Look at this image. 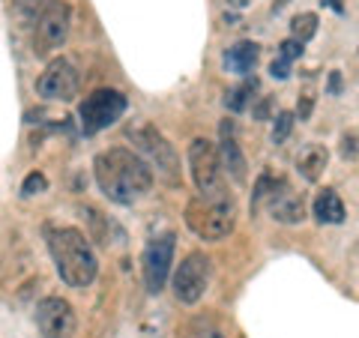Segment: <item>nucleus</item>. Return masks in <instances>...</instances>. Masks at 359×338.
<instances>
[{"instance_id":"nucleus-21","label":"nucleus","mask_w":359,"mask_h":338,"mask_svg":"<svg viewBox=\"0 0 359 338\" xmlns=\"http://www.w3.org/2000/svg\"><path fill=\"white\" fill-rule=\"evenodd\" d=\"M48 189V180H45L42 171H33L25 177V183H21V195L25 198H33V195H42V191Z\"/></svg>"},{"instance_id":"nucleus-6","label":"nucleus","mask_w":359,"mask_h":338,"mask_svg":"<svg viewBox=\"0 0 359 338\" xmlns=\"http://www.w3.org/2000/svg\"><path fill=\"white\" fill-rule=\"evenodd\" d=\"M129 99L123 90L114 87H99L93 93H87L78 105V126L84 135H99L102 129L114 126V123L126 114Z\"/></svg>"},{"instance_id":"nucleus-20","label":"nucleus","mask_w":359,"mask_h":338,"mask_svg":"<svg viewBox=\"0 0 359 338\" xmlns=\"http://www.w3.org/2000/svg\"><path fill=\"white\" fill-rule=\"evenodd\" d=\"M290 129H294V114L290 111H278L273 123V144H285Z\"/></svg>"},{"instance_id":"nucleus-27","label":"nucleus","mask_w":359,"mask_h":338,"mask_svg":"<svg viewBox=\"0 0 359 338\" xmlns=\"http://www.w3.org/2000/svg\"><path fill=\"white\" fill-rule=\"evenodd\" d=\"M255 117L257 120H269V99H264V102L255 108Z\"/></svg>"},{"instance_id":"nucleus-26","label":"nucleus","mask_w":359,"mask_h":338,"mask_svg":"<svg viewBox=\"0 0 359 338\" xmlns=\"http://www.w3.org/2000/svg\"><path fill=\"white\" fill-rule=\"evenodd\" d=\"M330 93H335V96L341 93V75H339V72L330 75Z\"/></svg>"},{"instance_id":"nucleus-3","label":"nucleus","mask_w":359,"mask_h":338,"mask_svg":"<svg viewBox=\"0 0 359 338\" xmlns=\"http://www.w3.org/2000/svg\"><path fill=\"white\" fill-rule=\"evenodd\" d=\"M186 228L204 243L228 240L237 228V201L231 191H222L216 198H195L186 207Z\"/></svg>"},{"instance_id":"nucleus-7","label":"nucleus","mask_w":359,"mask_h":338,"mask_svg":"<svg viewBox=\"0 0 359 338\" xmlns=\"http://www.w3.org/2000/svg\"><path fill=\"white\" fill-rule=\"evenodd\" d=\"M210 278H212V261L204 252H189L171 276V290L177 302H183V306L201 302V297L210 288Z\"/></svg>"},{"instance_id":"nucleus-4","label":"nucleus","mask_w":359,"mask_h":338,"mask_svg":"<svg viewBox=\"0 0 359 338\" xmlns=\"http://www.w3.org/2000/svg\"><path fill=\"white\" fill-rule=\"evenodd\" d=\"M269 210V216L282 224H299L306 219V201L287 186L285 177H273V174H261L252 191V210L264 207Z\"/></svg>"},{"instance_id":"nucleus-5","label":"nucleus","mask_w":359,"mask_h":338,"mask_svg":"<svg viewBox=\"0 0 359 338\" xmlns=\"http://www.w3.org/2000/svg\"><path fill=\"white\" fill-rule=\"evenodd\" d=\"M126 138L135 144V153L147 162L153 171H159L168 183H180V159H177V150L174 144L165 138V135L150 126V123H132L126 129Z\"/></svg>"},{"instance_id":"nucleus-11","label":"nucleus","mask_w":359,"mask_h":338,"mask_svg":"<svg viewBox=\"0 0 359 338\" xmlns=\"http://www.w3.org/2000/svg\"><path fill=\"white\" fill-rule=\"evenodd\" d=\"M78 90H81V72L66 58H54L36 81V93L51 102H72Z\"/></svg>"},{"instance_id":"nucleus-19","label":"nucleus","mask_w":359,"mask_h":338,"mask_svg":"<svg viewBox=\"0 0 359 338\" xmlns=\"http://www.w3.org/2000/svg\"><path fill=\"white\" fill-rule=\"evenodd\" d=\"M51 4L54 0H15V9H18V15H25L27 21H36Z\"/></svg>"},{"instance_id":"nucleus-30","label":"nucleus","mask_w":359,"mask_h":338,"mask_svg":"<svg viewBox=\"0 0 359 338\" xmlns=\"http://www.w3.org/2000/svg\"><path fill=\"white\" fill-rule=\"evenodd\" d=\"M287 4H290V0H273V13H282Z\"/></svg>"},{"instance_id":"nucleus-24","label":"nucleus","mask_w":359,"mask_h":338,"mask_svg":"<svg viewBox=\"0 0 359 338\" xmlns=\"http://www.w3.org/2000/svg\"><path fill=\"white\" fill-rule=\"evenodd\" d=\"M278 48H282L278 54H282V58H287L290 63L302 58V42H297V39H285L282 45H278Z\"/></svg>"},{"instance_id":"nucleus-15","label":"nucleus","mask_w":359,"mask_h":338,"mask_svg":"<svg viewBox=\"0 0 359 338\" xmlns=\"http://www.w3.org/2000/svg\"><path fill=\"white\" fill-rule=\"evenodd\" d=\"M327 165H330V150L323 144H309L297 159V171L306 183H318L323 171H327Z\"/></svg>"},{"instance_id":"nucleus-23","label":"nucleus","mask_w":359,"mask_h":338,"mask_svg":"<svg viewBox=\"0 0 359 338\" xmlns=\"http://www.w3.org/2000/svg\"><path fill=\"white\" fill-rule=\"evenodd\" d=\"M290 66H294V63H290L287 58H282V54H278V58H276L273 63H269V75L278 78V81H285V78L290 75Z\"/></svg>"},{"instance_id":"nucleus-12","label":"nucleus","mask_w":359,"mask_h":338,"mask_svg":"<svg viewBox=\"0 0 359 338\" xmlns=\"http://www.w3.org/2000/svg\"><path fill=\"white\" fill-rule=\"evenodd\" d=\"M36 326L42 338H75L78 318L69 299L63 297H45L36 306Z\"/></svg>"},{"instance_id":"nucleus-16","label":"nucleus","mask_w":359,"mask_h":338,"mask_svg":"<svg viewBox=\"0 0 359 338\" xmlns=\"http://www.w3.org/2000/svg\"><path fill=\"white\" fill-rule=\"evenodd\" d=\"M314 219L320 224H341L347 219V210H344V201L339 198L335 189H320L314 195Z\"/></svg>"},{"instance_id":"nucleus-10","label":"nucleus","mask_w":359,"mask_h":338,"mask_svg":"<svg viewBox=\"0 0 359 338\" xmlns=\"http://www.w3.org/2000/svg\"><path fill=\"white\" fill-rule=\"evenodd\" d=\"M69 27H72V9L66 6L63 0H54V4L36 18V30H33V54H36V58H48V54H54L66 39H69Z\"/></svg>"},{"instance_id":"nucleus-14","label":"nucleus","mask_w":359,"mask_h":338,"mask_svg":"<svg viewBox=\"0 0 359 338\" xmlns=\"http://www.w3.org/2000/svg\"><path fill=\"white\" fill-rule=\"evenodd\" d=\"M257 60H261V45L252 42V39H243L237 45H231V48L224 51V58H222L224 69L233 72V75H249V72H255Z\"/></svg>"},{"instance_id":"nucleus-29","label":"nucleus","mask_w":359,"mask_h":338,"mask_svg":"<svg viewBox=\"0 0 359 338\" xmlns=\"http://www.w3.org/2000/svg\"><path fill=\"white\" fill-rule=\"evenodd\" d=\"M249 4H252V0H228V6H233V9H245Z\"/></svg>"},{"instance_id":"nucleus-1","label":"nucleus","mask_w":359,"mask_h":338,"mask_svg":"<svg viewBox=\"0 0 359 338\" xmlns=\"http://www.w3.org/2000/svg\"><path fill=\"white\" fill-rule=\"evenodd\" d=\"M93 177L99 191L120 207H132L141 198H147L156 180L153 168L129 147H111L96 153Z\"/></svg>"},{"instance_id":"nucleus-2","label":"nucleus","mask_w":359,"mask_h":338,"mask_svg":"<svg viewBox=\"0 0 359 338\" xmlns=\"http://www.w3.org/2000/svg\"><path fill=\"white\" fill-rule=\"evenodd\" d=\"M45 243H48L51 261L57 276L75 290H84L99 276V257L90 245V236L72 224H48L45 228Z\"/></svg>"},{"instance_id":"nucleus-22","label":"nucleus","mask_w":359,"mask_h":338,"mask_svg":"<svg viewBox=\"0 0 359 338\" xmlns=\"http://www.w3.org/2000/svg\"><path fill=\"white\" fill-rule=\"evenodd\" d=\"M192 338H228V335H224L222 326H216L212 320H198L192 326Z\"/></svg>"},{"instance_id":"nucleus-18","label":"nucleus","mask_w":359,"mask_h":338,"mask_svg":"<svg viewBox=\"0 0 359 338\" xmlns=\"http://www.w3.org/2000/svg\"><path fill=\"white\" fill-rule=\"evenodd\" d=\"M314 33H318V15L314 13H299L294 21H290V39L306 45L309 39H314Z\"/></svg>"},{"instance_id":"nucleus-17","label":"nucleus","mask_w":359,"mask_h":338,"mask_svg":"<svg viewBox=\"0 0 359 338\" xmlns=\"http://www.w3.org/2000/svg\"><path fill=\"white\" fill-rule=\"evenodd\" d=\"M255 93H257V81H255V78H245L243 84L231 87L228 93H224V108L233 111V114H243V111L252 105Z\"/></svg>"},{"instance_id":"nucleus-13","label":"nucleus","mask_w":359,"mask_h":338,"mask_svg":"<svg viewBox=\"0 0 359 338\" xmlns=\"http://www.w3.org/2000/svg\"><path fill=\"white\" fill-rule=\"evenodd\" d=\"M219 165H222V171L224 174H231L237 183H245V156L240 150V141H237V132H233V123L231 120H224L222 123V129H219Z\"/></svg>"},{"instance_id":"nucleus-9","label":"nucleus","mask_w":359,"mask_h":338,"mask_svg":"<svg viewBox=\"0 0 359 338\" xmlns=\"http://www.w3.org/2000/svg\"><path fill=\"white\" fill-rule=\"evenodd\" d=\"M174 252H177V236L171 231L156 234L153 240L144 245L141 255V276H144V288L150 294H162L168 278H171V264H174Z\"/></svg>"},{"instance_id":"nucleus-25","label":"nucleus","mask_w":359,"mask_h":338,"mask_svg":"<svg viewBox=\"0 0 359 338\" xmlns=\"http://www.w3.org/2000/svg\"><path fill=\"white\" fill-rule=\"evenodd\" d=\"M341 159L356 162V132H353V129L341 138Z\"/></svg>"},{"instance_id":"nucleus-28","label":"nucleus","mask_w":359,"mask_h":338,"mask_svg":"<svg viewBox=\"0 0 359 338\" xmlns=\"http://www.w3.org/2000/svg\"><path fill=\"white\" fill-rule=\"evenodd\" d=\"M323 4H327V6L332 9V13H339V15H344V4H341V0H323Z\"/></svg>"},{"instance_id":"nucleus-8","label":"nucleus","mask_w":359,"mask_h":338,"mask_svg":"<svg viewBox=\"0 0 359 338\" xmlns=\"http://www.w3.org/2000/svg\"><path fill=\"white\" fill-rule=\"evenodd\" d=\"M189 174L201 198H216L224 191V171L219 165L216 144L210 138H195L189 144Z\"/></svg>"}]
</instances>
